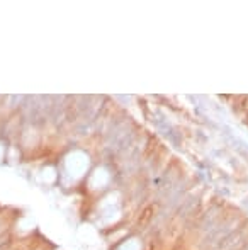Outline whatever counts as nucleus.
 <instances>
[{
	"mask_svg": "<svg viewBox=\"0 0 248 250\" xmlns=\"http://www.w3.org/2000/svg\"><path fill=\"white\" fill-rule=\"evenodd\" d=\"M136 249H138V245H136L134 242H129V244L126 245V247L121 249V250H136Z\"/></svg>",
	"mask_w": 248,
	"mask_h": 250,
	"instance_id": "1",
	"label": "nucleus"
}]
</instances>
